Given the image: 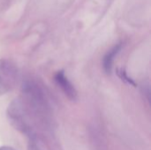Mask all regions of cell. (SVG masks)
<instances>
[{"mask_svg":"<svg viewBox=\"0 0 151 150\" xmlns=\"http://www.w3.org/2000/svg\"><path fill=\"white\" fill-rule=\"evenodd\" d=\"M6 117L10 125L20 133L28 138L36 135L33 118L19 98L14 99L8 105Z\"/></svg>","mask_w":151,"mask_h":150,"instance_id":"cell-1","label":"cell"},{"mask_svg":"<svg viewBox=\"0 0 151 150\" xmlns=\"http://www.w3.org/2000/svg\"><path fill=\"white\" fill-rule=\"evenodd\" d=\"M122 49V43H119L117 45H115L114 47H112L104 57L103 59V67L104 70L106 73H111L112 67H113V64H114V60L115 57H117V55L119 53V51Z\"/></svg>","mask_w":151,"mask_h":150,"instance_id":"cell-4","label":"cell"},{"mask_svg":"<svg viewBox=\"0 0 151 150\" xmlns=\"http://www.w3.org/2000/svg\"><path fill=\"white\" fill-rule=\"evenodd\" d=\"M118 75L119 76V78L122 80H124V81H126L127 83H128V84H130V85H133V86H134L135 87V82L127 75V73L126 72V71L125 70H123V69H119L118 70Z\"/></svg>","mask_w":151,"mask_h":150,"instance_id":"cell-6","label":"cell"},{"mask_svg":"<svg viewBox=\"0 0 151 150\" xmlns=\"http://www.w3.org/2000/svg\"><path fill=\"white\" fill-rule=\"evenodd\" d=\"M54 80L67 98H69L71 101L77 100V97H78L77 90L75 89L72 82L68 80V78L66 77L63 70L57 72V73L54 76Z\"/></svg>","mask_w":151,"mask_h":150,"instance_id":"cell-3","label":"cell"},{"mask_svg":"<svg viewBox=\"0 0 151 150\" xmlns=\"http://www.w3.org/2000/svg\"><path fill=\"white\" fill-rule=\"evenodd\" d=\"M0 150H16L14 148L10 146H0Z\"/></svg>","mask_w":151,"mask_h":150,"instance_id":"cell-7","label":"cell"},{"mask_svg":"<svg viewBox=\"0 0 151 150\" xmlns=\"http://www.w3.org/2000/svg\"><path fill=\"white\" fill-rule=\"evenodd\" d=\"M19 70L10 58H0V96L10 92L18 80Z\"/></svg>","mask_w":151,"mask_h":150,"instance_id":"cell-2","label":"cell"},{"mask_svg":"<svg viewBox=\"0 0 151 150\" xmlns=\"http://www.w3.org/2000/svg\"><path fill=\"white\" fill-rule=\"evenodd\" d=\"M27 150H47L45 146L42 144V141L37 137V135L28 138Z\"/></svg>","mask_w":151,"mask_h":150,"instance_id":"cell-5","label":"cell"}]
</instances>
